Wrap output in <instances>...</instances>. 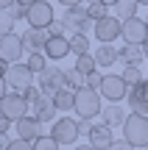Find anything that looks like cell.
<instances>
[{"mask_svg": "<svg viewBox=\"0 0 148 150\" xmlns=\"http://www.w3.org/2000/svg\"><path fill=\"white\" fill-rule=\"evenodd\" d=\"M101 92L92 89V86H81L76 89V114L78 117H87V120H98L104 106H101Z\"/></svg>", "mask_w": 148, "mask_h": 150, "instance_id": "6da1fadb", "label": "cell"}, {"mask_svg": "<svg viewBox=\"0 0 148 150\" xmlns=\"http://www.w3.org/2000/svg\"><path fill=\"white\" fill-rule=\"evenodd\" d=\"M123 139H129L134 147H148V114L132 111L123 122Z\"/></svg>", "mask_w": 148, "mask_h": 150, "instance_id": "7a4b0ae2", "label": "cell"}, {"mask_svg": "<svg viewBox=\"0 0 148 150\" xmlns=\"http://www.w3.org/2000/svg\"><path fill=\"white\" fill-rule=\"evenodd\" d=\"M61 20H64V25H67V31H70V33H89L95 28V20L87 14V8H84L81 3H78V6H70V8L64 11Z\"/></svg>", "mask_w": 148, "mask_h": 150, "instance_id": "3957f363", "label": "cell"}, {"mask_svg": "<svg viewBox=\"0 0 148 150\" xmlns=\"http://www.w3.org/2000/svg\"><path fill=\"white\" fill-rule=\"evenodd\" d=\"M28 111H31V103L22 97V92H9V95L0 100V114H3V117H9L11 122L22 120Z\"/></svg>", "mask_w": 148, "mask_h": 150, "instance_id": "277c9868", "label": "cell"}, {"mask_svg": "<svg viewBox=\"0 0 148 150\" xmlns=\"http://www.w3.org/2000/svg\"><path fill=\"white\" fill-rule=\"evenodd\" d=\"M50 136H53L59 145H76V139L81 136V134H78V122L73 117L53 120V125H50Z\"/></svg>", "mask_w": 148, "mask_h": 150, "instance_id": "5b68a950", "label": "cell"}, {"mask_svg": "<svg viewBox=\"0 0 148 150\" xmlns=\"http://www.w3.org/2000/svg\"><path fill=\"white\" fill-rule=\"evenodd\" d=\"M36 81H39V89H42V95H50L53 97L56 92L61 89V86H67V81H64V70H59V67H45L42 72H36Z\"/></svg>", "mask_w": 148, "mask_h": 150, "instance_id": "8992f818", "label": "cell"}, {"mask_svg": "<svg viewBox=\"0 0 148 150\" xmlns=\"http://www.w3.org/2000/svg\"><path fill=\"white\" fill-rule=\"evenodd\" d=\"M95 39L98 42H115L117 36L123 33V20H117L115 14H106L101 20H95Z\"/></svg>", "mask_w": 148, "mask_h": 150, "instance_id": "52a82bcc", "label": "cell"}, {"mask_svg": "<svg viewBox=\"0 0 148 150\" xmlns=\"http://www.w3.org/2000/svg\"><path fill=\"white\" fill-rule=\"evenodd\" d=\"M101 95L106 97L109 103H120L123 97L129 95V83L123 81V75H104V81H101Z\"/></svg>", "mask_w": 148, "mask_h": 150, "instance_id": "ba28073f", "label": "cell"}, {"mask_svg": "<svg viewBox=\"0 0 148 150\" xmlns=\"http://www.w3.org/2000/svg\"><path fill=\"white\" fill-rule=\"evenodd\" d=\"M25 20H28L31 28H48L56 17H53V8H50L48 0H34V3L28 6V17Z\"/></svg>", "mask_w": 148, "mask_h": 150, "instance_id": "9c48e42d", "label": "cell"}, {"mask_svg": "<svg viewBox=\"0 0 148 150\" xmlns=\"http://www.w3.org/2000/svg\"><path fill=\"white\" fill-rule=\"evenodd\" d=\"M31 81H34V72H31V67H28L25 61L9 64V70H6V83H9L11 89H25V86H31Z\"/></svg>", "mask_w": 148, "mask_h": 150, "instance_id": "30bf717a", "label": "cell"}, {"mask_svg": "<svg viewBox=\"0 0 148 150\" xmlns=\"http://www.w3.org/2000/svg\"><path fill=\"white\" fill-rule=\"evenodd\" d=\"M22 53H25V42H22V36H17L14 31L6 33V36H0V56H3L9 64L20 61Z\"/></svg>", "mask_w": 148, "mask_h": 150, "instance_id": "8fae6325", "label": "cell"}, {"mask_svg": "<svg viewBox=\"0 0 148 150\" xmlns=\"http://www.w3.org/2000/svg\"><path fill=\"white\" fill-rule=\"evenodd\" d=\"M120 36L126 39V42H132V45H143L148 39V22L140 20L137 14L129 17V20H123V33Z\"/></svg>", "mask_w": 148, "mask_h": 150, "instance_id": "7c38bea8", "label": "cell"}, {"mask_svg": "<svg viewBox=\"0 0 148 150\" xmlns=\"http://www.w3.org/2000/svg\"><path fill=\"white\" fill-rule=\"evenodd\" d=\"M126 100H129V108H132V111L148 114V81H145V78L140 81L137 86H129Z\"/></svg>", "mask_w": 148, "mask_h": 150, "instance_id": "4fadbf2b", "label": "cell"}, {"mask_svg": "<svg viewBox=\"0 0 148 150\" xmlns=\"http://www.w3.org/2000/svg\"><path fill=\"white\" fill-rule=\"evenodd\" d=\"M14 131L22 136V139H28V142H34L36 136H42V122H39L34 114H25L22 120H17L14 122Z\"/></svg>", "mask_w": 148, "mask_h": 150, "instance_id": "5bb4252c", "label": "cell"}, {"mask_svg": "<svg viewBox=\"0 0 148 150\" xmlns=\"http://www.w3.org/2000/svg\"><path fill=\"white\" fill-rule=\"evenodd\" d=\"M31 111H34V117H36L39 122H53L59 108H56V103H53V97H50V95H42V97L31 106Z\"/></svg>", "mask_w": 148, "mask_h": 150, "instance_id": "9a60e30c", "label": "cell"}, {"mask_svg": "<svg viewBox=\"0 0 148 150\" xmlns=\"http://www.w3.org/2000/svg\"><path fill=\"white\" fill-rule=\"evenodd\" d=\"M48 39H50L48 28H31V25H28V31L22 33V42H25V50H28V53H31V50H45Z\"/></svg>", "mask_w": 148, "mask_h": 150, "instance_id": "2e32d148", "label": "cell"}, {"mask_svg": "<svg viewBox=\"0 0 148 150\" xmlns=\"http://www.w3.org/2000/svg\"><path fill=\"white\" fill-rule=\"evenodd\" d=\"M112 142H115L112 128H109V125H104V122H95L92 134H89V145H92L95 150H109Z\"/></svg>", "mask_w": 148, "mask_h": 150, "instance_id": "e0dca14e", "label": "cell"}, {"mask_svg": "<svg viewBox=\"0 0 148 150\" xmlns=\"http://www.w3.org/2000/svg\"><path fill=\"white\" fill-rule=\"evenodd\" d=\"M67 53H70V39H67V36H50L48 39V45H45V56H48L50 61L64 59Z\"/></svg>", "mask_w": 148, "mask_h": 150, "instance_id": "ac0fdd59", "label": "cell"}, {"mask_svg": "<svg viewBox=\"0 0 148 150\" xmlns=\"http://www.w3.org/2000/svg\"><path fill=\"white\" fill-rule=\"evenodd\" d=\"M95 61H98V67H112V64L120 61V50L112 42H101L98 47H95Z\"/></svg>", "mask_w": 148, "mask_h": 150, "instance_id": "d6986e66", "label": "cell"}, {"mask_svg": "<svg viewBox=\"0 0 148 150\" xmlns=\"http://www.w3.org/2000/svg\"><path fill=\"white\" fill-rule=\"evenodd\" d=\"M126 117H129V114L123 111V108L117 106V103H112V106H106L104 111H101V117H98V122H104V125H109V128H117V125H120V128H123V122H126Z\"/></svg>", "mask_w": 148, "mask_h": 150, "instance_id": "ffe728a7", "label": "cell"}, {"mask_svg": "<svg viewBox=\"0 0 148 150\" xmlns=\"http://www.w3.org/2000/svg\"><path fill=\"white\" fill-rule=\"evenodd\" d=\"M53 103H56V108H59V111H76V89L61 86V89L53 95Z\"/></svg>", "mask_w": 148, "mask_h": 150, "instance_id": "44dd1931", "label": "cell"}, {"mask_svg": "<svg viewBox=\"0 0 148 150\" xmlns=\"http://www.w3.org/2000/svg\"><path fill=\"white\" fill-rule=\"evenodd\" d=\"M143 59H145L143 45H132V42H126V45L120 47V64H123V67H129V64H140Z\"/></svg>", "mask_w": 148, "mask_h": 150, "instance_id": "7402d4cb", "label": "cell"}, {"mask_svg": "<svg viewBox=\"0 0 148 150\" xmlns=\"http://www.w3.org/2000/svg\"><path fill=\"white\" fill-rule=\"evenodd\" d=\"M137 6H140L137 0H117L112 8H115V17H117V20H129V17L137 14Z\"/></svg>", "mask_w": 148, "mask_h": 150, "instance_id": "603a6c76", "label": "cell"}, {"mask_svg": "<svg viewBox=\"0 0 148 150\" xmlns=\"http://www.w3.org/2000/svg\"><path fill=\"white\" fill-rule=\"evenodd\" d=\"M25 64L31 67V72H34V75H36V72H42L45 67H48V56H45V50H31Z\"/></svg>", "mask_w": 148, "mask_h": 150, "instance_id": "cb8c5ba5", "label": "cell"}, {"mask_svg": "<svg viewBox=\"0 0 148 150\" xmlns=\"http://www.w3.org/2000/svg\"><path fill=\"white\" fill-rule=\"evenodd\" d=\"M70 50L76 56L89 53V36H87V33H73V36H70Z\"/></svg>", "mask_w": 148, "mask_h": 150, "instance_id": "d4e9b609", "label": "cell"}, {"mask_svg": "<svg viewBox=\"0 0 148 150\" xmlns=\"http://www.w3.org/2000/svg\"><path fill=\"white\" fill-rule=\"evenodd\" d=\"M64 81L70 89H81V86H87V75H84L78 67H73V70H64Z\"/></svg>", "mask_w": 148, "mask_h": 150, "instance_id": "484cf974", "label": "cell"}, {"mask_svg": "<svg viewBox=\"0 0 148 150\" xmlns=\"http://www.w3.org/2000/svg\"><path fill=\"white\" fill-rule=\"evenodd\" d=\"M123 81H126L129 86H137L140 81H143V72H140V64H129V67H123Z\"/></svg>", "mask_w": 148, "mask_h": 150, "instance_id": "4316f807", "label": "cell"}, {"mask_svg": "<svg viewBox=\"0 0 148 150\" xmlns=\"http://www.w3.org/2000/svg\"><path fill=\"white\" fill-rule=\"evenodd\" d=\"M14 14H11V8H0V36H6V33L14 31Z\"/></svg>", "mask_w": 148, "mask_h": 150, "instance_id": "83f0119b", "label": "cell"}, {"mask_svg": "<svg viewBox=\"0 0 148 150\" xmlns=\"http://www.w3.org/2000/svg\"><path fill=\"white\" fill-rule=\"evenodd\" d=\"M76 67H78V70H81L84 75H89V72H95V67H98V61H95V56L84 53V56H78V59H76Z\"/></svg>", "mask_w": 148, "mask_h": 150, "instance_id": "f1b7e54d", "label": "cell"}, {"mask_svg": "<svg viewBox=\"0 0 148 150\" xmlns=\"http://www.w3.org/2000/svg\"><path fill=\"white\" fill-rule=\"evenodd\" d=\"M34 150H59V142H56L53 136L42 134V136H36V139H34Z\"/></svg>", "mask_w": 148, "mask_h": 150, "instance_id": "f546056e", "label": "cell"}, {"mask_svg": "<svg viewBox=\"0 0 148 150\" xmlns=\"http://www.w3.org/2000/svg\"><path fill=\"white\" fill-rule=\"evenodd\" d=\"M106 8H109L106 3H101V0H92V3L87 6V14L92 17V20H101V17H106Z\"/></svg>", "mask_w": 148, "mask_h": 150, "instance_id": "4dcf8cb0", "label": "cell"}, {"mask_svg": "<svg viewBox=\"0 0 148 150\" xmlns=\"http://www.w3.org/2000/svg\"><path fill=\"white\" fill-rule=\"evenodd\" d=\"M20 92H22V97H25L31 106L39 100V97H42V89H39V86H34V83H31V86H25V89H20Z\"/></svg>", "mask_w": 148, "mask_h": 150, "instance_id": "1f68e13d", "label": "cell"}, {"mask_svg": "<svg viewBox=\"0 0 148 150\" xmlns=\"http://www.w3.org/2000/svg\"><path fill=\"white\" fill-rule=\"evenodd\" d=\"M95 128V120H87V117H78V134L81 136H89Z\"/></svg>", "mask_w": 148, "mask_h": 150, "instance_id": "d6a6232c", "label": "cell"}, {"mask_svg": "<svg viewBox=\"0 0 148 150\" xmlns=\"http://www.w3.org/2000/svg\"><path fill=\"white\" fill-rule=\"evenodd\" d=\"M64 31H67L64 20H53V22L48 25V33H50V36H64Z\"/></svg>", "mask_w": 148, "mask_h": 150, "instance_id": "836d02e7", "label": "cell"}, {"mask_svg": "<svg viewBox=\"0 0 148 150\" xmlns=\"http://www.w3.org/2000/svg\"><path fill=\"white\" fill-rule=\"evenodd\" d=\"M9 150H34V142H28V139H22V136H17V139H11Z\"/></svg>", "mask_w": 148, "mask_h": 150, "instance_id": "e575fe53", "label": "cell"}, {"mask_svg": "<svg viewBox=\"0 0 148 150\" xmlns=\"http://www.w3.org/2000/svg\"><path fill=\"white\" fill-rule=\"evenodd\" d=\"M9 8H11V14H14V20H17V22L28 17V6H22V3H14V6H9Z\"/></svg>", "mask_w": 148, "mask_h": 150, "instance_id": "d590c367", "label": "cell"}, {"mask_svg": "<svg viewBox=\"0 0 148 150\" xmlns=\"http://www.w3.org/2000/svg\"><path fill=\"white\" fill-rule=\"evenodd\" d=\"M109 150H134V145H132L129 139H115V142L109 145Z\"/></svg>", "mask_w": 148, "mask_h": 150, "instance_id": "8d00e7d4", "label": "cell"}, {"mask_svg": "<svg viewBox=\"0 0 148 150\" xmlns=\"http://www.w3.org/2000/svg\"><path fill=\"white\" fill-rule=\"evenodd\" d=\"M101 81H104L101 72H89L87 75V86H92V89H101Z\"/></svg>", "mask_w": 148, "mask_h": 150, "instance_id": "74e56055", "label": "cell"}, {"mask_svg": "<svg viewBox=\"0 0 148 150\" xmlns=\"http://www.w3.org/2000/svg\"><path fill=\"white\" fill-rule=\"evenodd\" d=\"M11 125H14V122H11L9 117H3V114H0V134H9V128H11Z\"/></svg>", "mask_w": 148, "mask_h": 150, "instance_id": "f35d334b", "label": "cell"}, {"mask_svg": "<svg viewBox=\"0 0 148 150\" xmlns=\"http://www.w3.org/2000/svg\"><path fill=\"white\" fill-rule=\"evenodd\" d=\"M9 145H11L9 134H0V150H9Z\"/></svg>", "mask_w": 148, "mask_h": 150, "instance_id": "ab89813d", "label": "cell"}, {"mask_svg": "<svg viewBox=\"0 0 148 150\" xmlns=\"http://www.w3.org/2000/svg\"><path fill=\"white\" fill-rule=\"evenodd\" d=\"M6 70H9V61L0 56V78H6Z\"/></svg>", "mask_w": 148, "mask_h": 150, "instance_id": "60d3db41", "label": "cell"}, {"mask_svg": "<svg viewBox=\"0 0 148 150\" xmlns=\"http://www.w3.org/2000/svg\"><path fill=\"white\" fill-rule=\"evenodd\" d=\"M6 86H9V83H6V78H0V100L9 95V92H6Z\"/></svg>", "mask_w": 148, "mask_h": 150, "instance_id": "b9f144b4", "label": "cell"}, {"mask_svg": "<svg viewBox=\"0 0 148 150\" xmlns=\"http://www.w3.org/2000/svg\"><path fill=\"white\" fill-rule=\"evenodd\" d=\"M59 3L64 6V8H70V6H78V3H81V0H59Z\"/></svg>", "mask_w": 148, "mask_h": 150, "instance_id": "7bdbcfd3", "label": "cell"}, {"mask_svg": "<svg viewBox=\"0 0 148 150\" xmlns=\"http://www.w3.org/2000/svg\"><path fill=\"white\" fill-rule=\"evenodd\" d=\"M17 0H0V8H9V6H14Z\"/></svg>", "mask_w": 148, "mask_h": 150, "instance_id": "ee69618b", "label": "cell"}, {"mask_svg": "<svg viewBox=\"0 0 148 150\" xmlns=\"http://www.w3.org/2000/svg\"><path fill=\"white\" fill-rule=\"evenodd\" d=\"M73 150H95L92 145H78V147H73Z\"/></svg>", "mask_w": 148, "mask_h": 150, "instance_id": "f6af8a7d", "label": "cell"}, {"mask_svg": "<svg viewBox=\"0 0 148 150\" xmlns=\"http://www.w3.org/2000/svg\"><path fill=\"white\" fill-rule=\"evenodd\" d=\"M101 3H106V6H109V8H112V6H115L117 0H101Z\"/></svg>", "mask_w": 148, "mask_h": 150, "instance_id": "bcb514c9", "label": "cell"}, {"mask_svg": "<svg viewBox=\"0 0 148 150\" xmlns=\"http://www.w3.org/2000/svg\"><path fill=\"white\" fill-rule=\"evenodd\" d=\"M143 53L148 56V39H145V42H143Z\"/></svg>", "mask_w": 148, "mask_h": 150, "instance_id": "7dc6e473", "label": "cell"}, {"mask_svg": "<svg viewBox=\"0 0 148 150\" xmlns=\"http://www.w3.org/2000/svg\"><path fill=\"white\" fill-rule=\"evenodd\" d=\"M17 3H22V6H31V3H34V0H17Z\"/></svg>", "mask_w": 148, "mask_h": 150, "instance_id": "c3c4849f", "label": "cell"}, {"mask_svg": "<svg viewBox=\"0 0 148 150\" xmlns=\"http://www.w3.org/2000/svg\"><path fill=\"white\" fill-rule=\"evenodd\" d=\"M137 3H140V6H148V0H137Z\"/></svg>", "mask_w": 148, "mask_h": 150, "instance_id": "681fc988", "label": "cell"}, {"mask_svg": "<svg viewBox=\"0 0 148 150\" xmlns=\"http://www.w3.org/2000/svg\"><path fill=\"white\" fill-rule=\"evenodd\" d=\"M145 22H148V14H145Z\"/></svg>", "mask_w": 148, "mask_h": 150, "instance_id": "f907efd6", "label": "cell"}, {"mask_svg": "<svg viewBox=\"0 0 148 150\" xmlns=\"http://www.w3.org/2000/svg\"><path fill=\"white\" fill-rule=\"evenodd\" d=\"M87 3H92V0H87Z\"/></svg>", "mask_w": 148, "mask_h": 150, "instance_id": "816d5d0a", "label": "cell"}, {"mask_svg": "<svg viewBox=\"0 0 148 150\" xmlns=\"http://www.w3.org/2000/svg\"><path fill=\"white\" fill-rule=\"evenodd\" d=\"M143 150H148V147H143Z\"/></svg>", "mask_w": 148, "mask_h": 150, "instance_id": "f5cc1de1", "label": "cell"}]
</instances>
